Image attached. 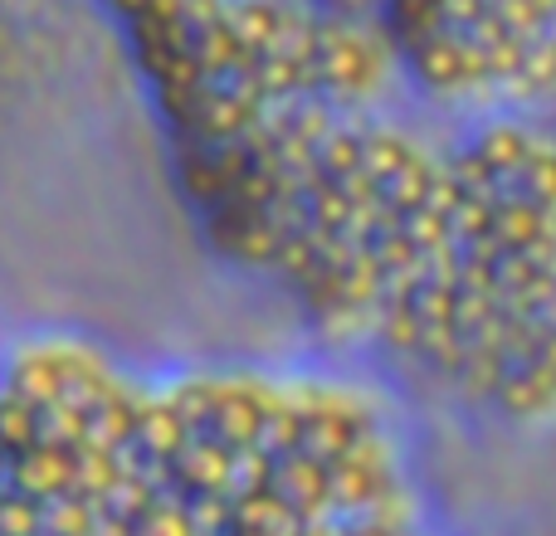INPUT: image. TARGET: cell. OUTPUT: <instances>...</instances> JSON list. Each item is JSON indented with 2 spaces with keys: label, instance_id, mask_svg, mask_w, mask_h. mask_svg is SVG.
I'll use <instances>...</instances> for the list:
<instances>
[{
  "label": "cell",
  "instance_id": "8",
  "mask_svg": "<svg viewBox=\"0 0 556 536\" xmlns=\"http://www.w3.org/2000/svg\"><path fill=\"white\" fill-rule=\"evenodd\" d=\"M132 536H195V522H191V512H186V498L181 493H172V498L156 493V498L137 512Z\"/></svg>",
  "mask_w": 556,
  "mask_h": 536
},
{
  "label": "cell",
  "instance_id": "2",
  "mask_svg": "<svg viewBox=\"0 0 556 536\" xmlns=\"http://www.w3.org/2000/svg\"><path fill=\"white\" fill-rule=\"evenodd\" d=\"M366 434H371V420H366L362 410H352V405L303 400V439H298V454H307V459L332 469V463H342Z\"/></svg>",
  "mask_w": 556,
  "mask_h": 536
},
{
  "label": "cell",
  "instance_id": "14",
  "mask_svg": "<svg viewBox=\"0 0 556 536\" xmlns=\"http://www.w3.org/2000/svg\"><path fill=\"white\" fill-rule=\"evenodd\" d=\"M195 536H225V532H195Z\"/></svg>",
  "mask_w": 556,
  "mask_h": 536
},
{
  "label": "cell",
  "instance_id": "6",
  "mask_svg": "<svg viewBox=\"0 0 556 536\" xmlns=\"http://www.w3.org/2000/svg\"><path fill=\"white\" fill-rule=\"evenodd\" d=\"M307 532H313V522L303 512H293L288 502H278L269 488L230 502V527H225V536H307Z\"/></svg>",
  "mask_w": 556,
  "mask_h": 536
},
{
  "label": "cell",
  "instance_id": "5",
  "mask_svg": "<svg viewBox=\"0 0 556 536\" xmlns=\"http://www.w3.org/2000/svg\"><path fill=\"white\" fill-rule=\"evenodd\" d=\"M10 493H25L29 502H49V498H59V493H74V449L29 444L25 454H15Z\"/></svg>",
  "mask_w": 556,
  "mask_h": 536
},
{
  "label": "cell",
  "instance_id": "11",
  "mask_svg": "<svg viewBox=\"0 0 556 536\" xmlns=\"http://www.w3.org/2000/svg\"><path fill=\"white\" fill-rule=\"evenodd\" d=\"M0 536H39V502L25 493H0Z\"/></svg>",
  "mask_w": 556,
  "mask_h": 536
},
{
  "label": "cell",
  "instance_id": "4",
  "mask_svg": "<svg viewBox=\"0 0 556 536\" xmlns=\"http://www.w3.org/2000/svg\"><path fill=\"white\" fill-rule=\"evenodd\" d=\"M269 493L278 502H288L293 512H303L307 522L332 512V478H327V463L307 459V454H283V459H274Z\"/></svg>",
  "mask_w": 556,
  "mask_h": 536
},
{
  "label": "cell",
  "instance_id": "7",
  "mask_svg": "<svg viewBox=\"0 0 556 536\" xmlns=\"http://www.w3.org/2000/svg\"><path fill=\"white\" fill-rule=\"evenodd\" d=\"M98 502H88L84 493H59V498L39 502V532L45 536H93Z\"/></svg>",
  "mask_w": 556,
  "mask_h": 536
},
{
  "label": "cell",
  "instance_id": "9",
  "mask_svg": "<svg viewBox=\"0 0 556 536\" xmlns=\"http://www.w3.org/2000/svg\"><path fill=\"white\" fill-rule=\"evenodd\" d=\"M29 444H39V424H35V405L20 400V395H10L5 385H0V449L15 459V454H25Z\"/></svg>",
  "mask_w": 556,
  "mask_h": 536
},
{
  "label": "cell",
  "instance_id": "1",
  "mask_svg": "<svg viewBox=\"0 0 556 536\" xmlns=\"http://www.w3.org/2000/svg\"><path fill=\"white\" fill-rule=\"evenodd\" d=\"M269 395L260 385H244V381H215L211 395V420H205V434L220 439L225 449H260V434L264 420H269Z\"/></svg>",
  "mask_w": 556,
  "mask_h": 536
},
{
  "label": "cell",
  "instance_id": "3",
  "mask_svg": "<svg viewBox=\"0 0 556 536\" xmlns=\"http://www.w3.org/2000/svg\"><path fill=\"white\" fill-rule=\"evenodd\" d=\"M230 463L235 449H225L220 439L195 430L186 439V449L172 459V488L181 498H230Z\"/></svg>",
  "mask_w": 556,
  "mask_h": 536
},
{
  "label": "cell",
  "instance_id": "15",
  "mask_svg": "<svg viewBox=\"0 0 556 536\" xmlns=\"http://www.w3.org/2000/svg\"><path fill=\"white\" fill-rule=\"evenodd\" d=\"M39 536H45V532H39Z\"/></svg>",
  "mask_w": 556,
  "mask_h": 536
},
{
  "label": "cell",
  "instance_id": "13",
  "mask_svg": "<svg viewBox=\"0 0 556 536\" xmlns=\"http://www.w3.org/2000/svg\"><path fill=\"white\" fill-rule=\"evenodd\" d=\"M307 536H346V532H317V527H313V532H307Z\"/></svg>",
  "mask_w": 556,
  "mask_h": 536
},
{
  "label": "cell",
  "instance_id": "12",
  "mask_svg": "<svg viewBox=\"0 0 556 536\" xmlns=\"http://www.w3.org/2000/svg\"><path fill=\"white\" fill-rule=\"evenodd\" d=\"M346 536H405V532H395L391 522H356Z\"/></svg>",
  "mask_w": 556,
  "mask_h": 536
},
{
  "label": "cell",
  "instance_id": "10",
  "mask_svg": "<svg viewBox=\"0 0 556 536\" xmlns=\"http://www.w3.org/2000/svg\"><path fill=\"white\" fill-rule=\"evenodd\" d=\"M269 473H274V459L264 449H240L230 463V502L240 498H254V493L269 488Z\"/></svg>",
  "mask_w": 556,
  "mask_h": 536
}]
</instances>
